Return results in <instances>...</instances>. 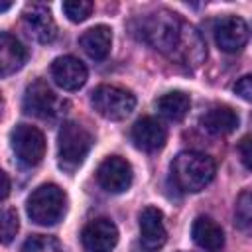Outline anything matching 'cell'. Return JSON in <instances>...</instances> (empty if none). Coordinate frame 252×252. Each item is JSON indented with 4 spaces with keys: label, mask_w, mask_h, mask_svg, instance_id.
Here are the masks:
<instances>
[{
    "label": "cell",
    "mask_w": 252,
    "mask_h": 252,
    "mask_svg": "<svg viewBox=\"0 0 252 252\" xmlns=\"http://www.w3.org/2000/svg\"><path fill=\"white\" fill-rule=\"evenodd\" d=\"M234 93H236L242 100L252 102V73H250V75H244V77H240V79L236 81Z\"/></svg>",
    "instance_id": "obj_24"
},
{
    "label": "cell",
    "mask_w": 252,
    "mask_h": 252,
    "mask_svg": "<svg viewBox=\"0 0 252 252\" xmlns=\"http://www.w3.org/2000/svg\"><path fill=\"white\" fill-rule=\"evenodd\" d=\"M87 77L85 63L73 55H61L51 63V79L63 91H79L87 83Z\"/></svg>",
    "instance_id": "obj_10"
},
{
    "label": "cell",
    "mask_w": 252,
    "mask_h": 252,
    "mask_svg": "<svg viewBox=\"0 0 252 252\" xmlns=\"http://www.w3.org/2000/svg\"><path fill=\"white\" fill-rule=\"evenodd\" d=\"M79 45L83 47V51L94 59V61H102L106 59V55L110 53V45H112V30L108 26H94L91 30H87L81 37H79Z\"/></svg>",
    "instance_id": "obj_17"
},
{
    "label": "cell",
    "mask_w": 252,
    "mask_h": 252,
    "mask_svg": "<svg viewBox=\"0 0 252 252\" xmlns=\"http://www.w3.org/2000/svg\"><path fill=\"white\" fill-rule=\"evenodd\" d=\"M28 61V49L24 43L8 32L0 33V75L10 77L12 73L20 71Z\"/></svg>",
    "instance_id": "obj_15"
},
{
    "label": "cell",
    "mask_w": 252,
    "mask_h": 252,
    "mask_svg": "<svg viewBox=\"0 0 252 252\" xmlns=\"http://www.w3.org/2000/svg\"><path fill=\"white\" fill-rule=\"evenodd\" d=\"M81 242L87 252H110L118 242V228L110 219H94L83 228Z\"/></svg>",
    "instance_id": "obj_8"
},
{
    "label": "cell",
    "mask_w": 252,
    "mask_h": 252,
    "mask_svg": "<svg viewBox=\"0 0 252 252\" xmlns=\"http://www.w3.org/2000/svg\"><path fill=\"white\" fill-rule=\"evenodd\" d=\"M140 242L146 250H158L165 244L167 230L163 224V213L158 207H146L140 213Z\"/></svg>",
    "instance_id": "obj_13"
},
{
    "label": "cell",
    "mask_w": 252,
    "mask_h": 252,
    "mask_svg": "<svg viewBox=\"0 0 252 252\" xmlns=\"http://www.w3.org/2000/svg\"><path fill=\"white\" fill-rule=\"evenodd\" d=\"M215 41L220 51L236 53L240 51L248 41V26L238 16H224L215 24Z\"/></svg>",
    "instance_id": "obj_9"
},
{
    "label": "cell",
    "mask_w": 252,
    "mask_h": 252,
    "mask_svg": "<svg viewBox=\"0 0 252 252\" xmlns=\"http://www.w3.org/2000/svg\"><path fill=\"white\" fill-rule=\"evenodd\" d=\"M238 154H240L242 163L252 171V138H250V136H246V138L240 140V144H238Z\"/></svg>",
    "instance_id": "obj_25"
},
{
    "label": "cell",
    "mask_w": 252,
    "mask_h": 252,
    "mask_svg": "<svg viewBox=\"0 0 252 252\" xmlns=\"http://www.w3.org/2000/svg\"><path fill=\"white\" fill-rule=\"evenodd\" d=\"M12 150L16 154V159L26 167H35L41 163L45 156V138L43 134L30 124H18L12 134Z\"/></svg>",
    "instance_id": "obj_6"
},
{
    "label": "cell",
    "mask_w": 252,
    "mask_h": 252,
    "mask_svg": "<svg viewBox=\"0 0 252 252\" xmlns=\"http://www.w3.org/2000/svg\"><path fill=\"white\" fill-rule=\"evenodd\" d=\"M134 179V171L130 161L120 156H108L96 169L98 185L108 193H124L130 189Z\"/></svg>",
    "instance_id": "obj_7"
},
{
    "label": "cell",
    "mask_w": 252,
    "mask_h": 252,
    "mask_svg": "<svg viewBox=\"0 0 252 252\" xmlns=\"http://www.w3.org/2000/svg\"><path fill=\"white\" fill-rule=\"evenodd\" d=\"M217 173L213 158L201 152H181L171 163V177L181 191L197 193L205 189Z\"/></svg>",
    "instance_id": "obj_2"
},
{
    "label": "cell",
    "mask_w": 252,
    "mask_h": 252,
    "mask_svg": "<svg viewBox=\"0 0 252 252\" xmlns=\"http://www.w3.org/2000/svg\"><path fill=\"white\" fill-rule=\"evenodd\" d=\"M234 222L238 228L252 226V191L240 193L236 207H234Z\"/></svg>",
    "instance_id": "obj_21"
},
{
    "label": "cell",
    "mask_w": 252,
    "mask_h": 252,
    "mask_svg": "<svg viewBox=\"0 0 252 252\" xmlns=\"http://www.w3.org/2000/svg\"><path fill=\"white\" fill-rule=\"evenodd\" d=\"M22 108L26 110V114H32L35 118H51L57 112V96L47 87V83L37 79L26 87Z\"/></svg>",
    "instance_id": "obj_11"
},
{
    "label": "cell",
    "mask_w": 252,
    "mask_h": 252,
    "mask_svg": "<svg viewBox=\"0 0 252 252\" xmlns=\"http://www.w3.org/2000/svg\"><path fill=\"white\" fill-rule=\"evenodd\" d=\"M238 122H240L238 114L230 106H213L201 118L203 128L215 136H224L234 132L238 128Z\"/></svg>",
    "instance_id": "obj_18"
},
{
    "label": "cell",
    "mask_w": 252,
    "mask_h": 252,
    "mask_svg": "<svg viewBox=\"0 0 252 252\" xmlns=\"http://www.w3.org/2000/svg\"><path fill=\"white\" fill-rule=\"evenodd\" d=\"M140 33L142 39L154 49L165 53L169 59L185 67H197L207 57L205 41L197 30L179 20V16L169 10L148 14L142 20Z\"/></svg>",
    "instance_id": "obj_1"
},
{
    "label": "cell",
    "mask_w": 252,
    "mask_h": 252,
    "mask_svg": "<svg viewBox=\"0 0 252 252\" xmlns=\"http://www.w3.org/2000/svg\"><path fill=\"white\" fill-rule=\"evenodd\" d=\"M61 10L67 16V20L79 24V22H85L91 16L93 2H89V0H67V2L61 4Z\"/></svg>",
    "instance_id": "obj_22"
},
{
    "label": "cell",
    "mask_w": 252,
    "mask_h": 252,
    "mask_svg": "<svg viewBox=\"0 0 252 252\" xmlns=\"http://www.w3.org/2000/svg\"><path fill=\"white\" fill-rule=\"evenodd\" d=\"M93 106L94 110L106 118V120H124L132 114L134 106H136V96L122 89V87H114V85H100L93 91Z\"/></svg>",
    "instance_id": "obj_5"
},
{
    "label": "cell",
    "mask_w": 252,
    "mask_h": 252,
    "mask_svg": "<svg viewBox=\"0 0 252 252\" xmlns=\"http://www.w3.org/2000/svg\"><path fill=\"white\" fill-rule=\"evenodd\" d=\"M22 252H61V244L55 236L33 234L22 244Z\"/></svg>",
    "instance_id": "obj_20"
},
{
    "label": "cell",
    "mask_w": 252,
    "mask_h": 252,
    "mask_svg": "<svg viewBox=\"0 0 252 252\" xmlns=\"http://www.w3.org/2000/svg\"><path fill=\"white\" fill-rule=\"evenodd\" d=\"M156 108L163 118H167L171 122H179L187 116V112L191 108V98L183 91H171V93L161 94L156 100Z\"/></svg>",
    "instance_id": "obj_19"
},
{
    "label": "cell",
    "mask_w": 252,
    "mask_h": 252,
    "mask_svg": "<svg viewBox=\"0 0 252 252\" xmlns=\"http://www.w3.org/2000/svg\"><path fill=\"white\" fill-rule=\"evenodd\" d=\"M91 148H93V134L85 126L73 120L63 122L57 136V156L61 169L75 171L85 161Z\"/></svg>",
    "instance_id": "obj_3"
},
{
    "label": "cell",
    "mask_w": 252,
    "mask_h": 252,
    "mask_svg": "<svg viewBox=\"0 0 252 252\" xmlns=\"http://www.w3.org/2000/svg\"><path fill=\"white\" fill-rule=\"evenodd\" d=\"M28 217L41 226L57 224L67 211V195L55 183L39 185L26 203Z\"/></svg>",
    "instance_id": "obj_4"
},
{
    "label": "cell",
    "mask_w": 252,
    "mask_h": 252,
    "mask_svg": "<svg viewBox=\"0 0 252 252\" xmlns=\"http://www.w3.org/2000/svg\"><path fill=\"white\" fill-rule=\"evenodd\" d=\"M2 181H4V189H2V199H6V197H8V193H10V179H8V173H6V171L2 173Z\"/></svg>",
    "instance_id": "obj_26"
},
{
    "label": "cell",
    "mask_w": 252,
    "mask_h": 252,
    "mask_svg": "<svg viewBox=\"0 0 252 252\" xmlns=\"http://www.w3.org/2000/svg\"><path fill=\"white\" fill-rule=\"evenodd\" d=\"M191 236L193 242L207 252H219L224 246V232L211 217H197L191 226Z\"/></svg>",
    "instance_id": "obj_16"
},
{
    "label": "cell",
    "mask_w": 252,
    "mask_h": 252,
    "mask_svg": "<svg viewBox=\"0 0 252 252\" xmlns=\"http://www.w3.org/2000/svg\"><path fill=\"white\" fill-rule=\"evenodd\" d=\"M18 228H20L18 213L14 209H4L2 211V242L10 244L18 232Z\"/></svg>",
    "instance_id": "obj_23"
},
{
    "label": "cell",
    "mask_w": 252,
    "mask_h": 252,
    "mask_svg": "<svg viewBox=\"0 0 252 252\" xmlns=\"http://www.w3.org/2000/svg\"><path fill=\"white\" fill-rule=\"evenodd\" d=\"M24 28L39 43H51L57 35L55 20L45 4H30L24 10Z\"/></svg>",
    "instance_id": "obj_12"
},
{
    "label": "cell",
    "mask_w": 252,
    "mask_h": 252,
    "mask_svg": "<svg viewBox=\"0 0 252 252\" xmlns=\"http://www.w3.org/2000/svg\"><path fill=\"white\" fill-rule=\"evenodd\" d=\"M130 138L134 142V146L142 152H158L163 148L167 132L165 128L156 120V118H140L132 130H130Z\"/></svg>",
    "instance_id": "obj_14"
}]
</instances>
